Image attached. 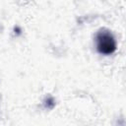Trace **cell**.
I'll list each match as a JSON object with an SVG mask.
<instances>
[{
    "label": "cell",
    "mask_w": 126,
    "mask_h": 126,
    "mask_svg": "<svg viewBox=\"0 0 126 126\" xmlns=\"http://www.w3.org/2000/svg\"><path fill=\"white\" fill-rule=\"evenodd\" d=\"M44 106L47 109H52L55 106V100H54V98L51 97V96L46 97L45 100H44Z\"/></svg>",
    "instance_id": "cell-2"
},
{
    "label": "cell",
    "mask_w": 126,
    "mask_h": 126,
    "mask_svg": "<svg viewBox=\"0 0 126 126\" xmlns=\"http://www.w3.org/2000/svg\"><path fill=\"white\" fill-rule=\"evenodd\" d=\"M96 49L100 54L109 55L116 50V41L110 31L101 29L95 35Z\"/></svg>",
    "instance_id": "cell-1"
}]
</instances>
